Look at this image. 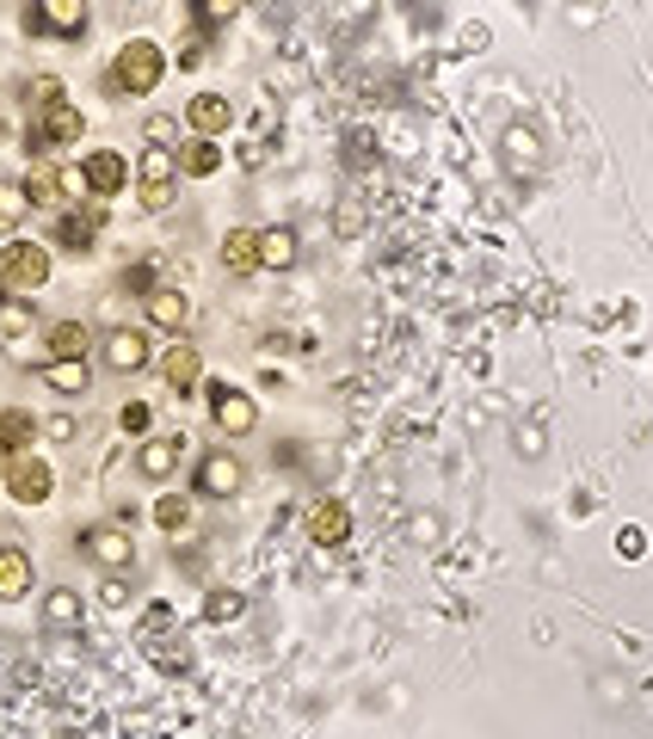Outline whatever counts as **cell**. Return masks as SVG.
Listing matches in <instances>:
<instances>
[{
    "label": "cell",
    "instance_id": "1",
    "mask_svg": "<svg viewBox=\"0 0 653 739\" xmlns=\"http://www.w3.org/2000/svg\"><path fill=\"white\" fill-rule=\"evenodd\" d=\"M161 75H167V56H161V43H154V38H130L124 50H117V62H112V87H117V93H130V99L154 93Z\"/></svg>",
    "mask_w": 653,
    "mask_h": 739
},
{
    "label": "cell",
    "instance_id": "2",
    "mask_svg": "<svg viewBox=\"0 0 653 739\" xmlns=\"http://www.w3.org/2000/svg\"><path fill=\"white\" fill-rule=\"evenodd\" d=\"M43 278H50V246H38V241L0 246V284L13 290V296H31Z\"/></svg>",
    "mask_w": 653,
    "mask_h": 739
},
{
    "label": "cell",
    "instance_id": "3",
    "mask_svg": "<svg viewBox=\"0 0 653 739\" xmlns=\"http://www.w3.org/2000/svg\"><path fill=\"white\" fill-rule=\"evenodd\" d=\"M80 555L105 573H124L136 568V543H130V524H93V531L80 536Z\"/></svg>",
    "mask_w": 653,
    "mask_h": 739
},
{
    "label": "cell",
    "instance_id": "4",
    "mask_svg": "<svg viewBox=\"0 0 653 739\" xmlns=\"http://www.w3.org/2000/svg\"><path fill=\"white\" fill-rule=\"evenodd\" d=\"M136 173H142V209H167L179 198V154L174 149H149Z\"/></svg>",
    "mask_w": 653,
    "mask_h": 739
},
{
    "label": "cell",
    "instance_id": "5",
    "mask_svg": "<svg viewBox=\"0 0 653 739\" xmlns=\"http://www.w3.org/2000/svg\"><path fill=\"white\" fill-rule=\"evenodd\" d=\"M50 462H38L31 450H20V456H7V493L20 499V506H43L50 499Z\"/></svg>",
    "mask_w": 653,
    "mask_h": 739
},
{
    "label": "cell",
    "instance_id": "6",
    "mask_svg": "<svg viewBox=\"0 0 653 739\" xmlns=\"http://www.w3.org/2000/svg\"><path fill=\"white\" fill-rule=\"evenodd\" d=\"M25 31L43 38V31H56V38H80L87 31V7L80 0H50V7H25Z\"/></svg>",
    "mask_w": 653,
    "mask_h": 739
},
{
    "label": "cell",
    "instance_id": "7",
    "mask_svg": "<svg viewBox=\"0 0 653 739\" xmlns=\"http://www.w3.org/2000/svg\"><path fill=\"white\" fill-rule=\"evenodd\" d=\"M99 358H105V370H117V377H130V370H149L154 345L142 327H117V333H105V345H99Z\"/></svg>",
    "mask_w": 653,
    "mask_h": 739
},
{
    "label": "cell",
    "instance_id": "8",
    "mask_svg": "<svg viewBox=\"0 0 653 739\" xmlns=\"http://www.w3.org/2000/svg\"><path fill=\"white\" fill-rule=\"evenodd\" d=\"M62 142H80V112L62 99V105H43L38 124H31V136H25V149L43 154V149H62Z\"/></svg>",
    "mask_w": 653,
    "mask_h": 739
},
{
    "label": "cell",
    "instance_id": "9",
    "mask_svg": "<svg viewBox=\"0 0 653 739\" xmlns=\"http://www.w3.org/2000/svg\"><path fill=\"white\" fill-rule=\"evenodd\" d=\"M210 419L222 437H247L253 425H259V407H253V395H241V388H210Z\"/></svg>",
    "mask_w": 653,
    "mask_h": 739
},
{
    "label": "cell",
    "instance_id": "10",
    "mask_svg": "<svg viewBox=\"0 0 653 739\" xmlns=\"http://www.w3.org/2000/svg\"><path fill=\"white\" fill-rule=\"evenodd\" d=\"M80 179H87V198H117V191L130 186V161L117 149H93L80 161Z\"/></svg>",
    "mask_w": 653,
    "mask_h": 739
},
{
    "label": "cell",
    "instance_id": "11",
    "mask_svg": "<svg viewBox=\"0 0 653 739\" xmlns=\"http://www.w3.org/2000/svg\"><path fill=\"white\" fill-rule=\"evenodd\" d=\"M241 481H247V469H241L229 450H210L204 462H197V493H204V499H234Z\"/></svg>",
    "mask_w": 653,
    "mask_h": 739
},
{
    "label": "cell",
    "instance_id": "12",
    "mask_svg": "<svg viewBox=\"0 0 653 739\" xmlns=\"http://www.w3.org/2000/svg\"><path fill=\"white\" fill-rule=\"evenodd\" d=\"M351 536V512L340 499H315L308 506V543H321V549H340Z\"/></svg>",
    "mask_w": 653,
    "mask_h": 739
},
{
    "label": "cell",
    "instance_id": "13",
    "mask_svg": "<svg viewBox=\"0 0 653 739\" xmlns=\"http://www.w3.org/2000/svg\"><path fill=\"white\" fill-rule=\"evenodd\" d=\"M185 117H192V130L204 136V142H216V136L234 124V105H229L222 93H197L192 105H185Z\"/></svg>",
    "mask_w": 653,
    "mask_h": 739
},
{
    "label": "cell",
    "instance_id": "14",
    "mask_svg": "<svg viewBox=\"0 0 653 739\" xmlns=\"http://www.w3.org/2000/svg\"><path fill=\"white\" fill-rule=\"evenodd\" d=\"M43 352H50V364L87 358V352H93V333H87V321H56L43 333Z\"/></svg>",
    "mask_w": 653,
    "mask_h": 739
},
{
    "label": "cell",
    "instance_id": "15",
    "mask_svg": "<svg viewBox=\"0 0 653 739\" xmlns=\"http://www.w3.org/2000/svg\"><path fill=\"white\" fill-rule=\"evenodd\" d=\"M179 450H185V437H142V450H136V469L149 474V481H167L179 469Z\"/></svg>",
    "mask_w": 653,
    "mask_h": 739
},
{
    "label": "cell",
    "instance_id": "16",
    "mask_svg": "<svg viewBox=\"0 0 653 739\" xmlns=\"http://www.w3.org/2000/svg\"><path fill=\"white\" fill-rule=\"evenodd\" d=\"M142 303H149V321L161 327V333H179V327L192 321V303H185L179 290H167V284H154L149 296H142Z\"/></svg>",
    "mask_w": 653,
    "mask_h": 739
},
{
    "label": "cell",
    "instance_id": "17",
    "mask_svg": "<svg viewBox=\"0 0 653 739\" xmlns=\"http://www.w3.org/2000/svg\"><path fill=\"white\" fill-rule=\"evenodd\" d=\"M161 377H167V388H179V395H192L197 377H204V358H197V345H174L167 358H161Z\"/></svg>",
    "mask_w": 653,
    "mask_h": 739
},
{
    "label": "cell",
    "instance_id": "18",
    "mask_svg": "<svg viewBox=\"0 0 653 739\" xmlns=\"http://www.w3.org/2000/svg\"><path fill=\"white\" fill-rule=\"evenodd\" d=\"M25 591H31V555L7 543V549H0V604H13Z\"/></svg>",
    "mask_w": 653,
    "mask_h": 739
},
{
    "label": "cell",
    "instance_id": "19",
    "mask_svg": "<svg viewBox=\"0 0 653 739\" xmlns=\"http://www.w3.org/2000/svg\"><path fill=\"white\" fill-rule=\"evenodd\" d=\"M296 266V228H259V271Z\"/></svg>",
    "mask_w": 653,
    "mask_h": 739
},
{
    "label": "cell",
    "instance_id": "20",
    "mask_svg": "<svg viewBox=\"0 0 653 739\" xmlns=\"http://www.w3.org/2000/svg\"><path fill=\"white\" fill-rule=\"evenodd\" d=\"M222 266H229L234 278L259 271V234H253V228H229V241H222Z\"/></svg>",
    "mask_w": 653,
    "mask_h": 739
},
{
    "label": "cell",
    "instance_id": "21",
    "mask_svg": "<svg viewBox=\"0 0 653 739\" xmlns=\"http://www.w3.org/2000/svg\"><path fill=\"white\" fill-rule=\"evenodd\" d=\"M25 204H31V209H38V204H56V198H62V167H50V161H38V167H31V173H25Z\"/></svg>",
    "mask_w": 653,
    "mask_h": 739
},
{
    "label": "cell",
    "instance_id": "22",
    "mask_svg": "<svg viewBox=\"0 0 653 739\" xmlns=\"http://www.w3.org/2000/svg\"><path fill=\"white\" fill-rule=\"evenodd\" d=\"M179 173H192V179H210V173H222V149H216V142H204V136H192V142L179 149Z\"/></svg>",
    "mask_w": 653,
    "mask_h": 739
},
{
    "label": "cell",
    "instance_id": "23",
    "mask_svg": "<svg viewBox=\"0 0 653 739\" xmlns=\"http://www.w3.org/2000/svg\"><path fill=\"white\" fill-rule=\"evenodd\" d=\"M31 437H38V419L25 413V407H7V413H0V450L7 456H20Z\"/></svg>",
    "mask_w": 653,
    "mask_h": 739
},
{
    "label": "cell",
    "instance_id": "24",
    "mask_svg": "<svg viewBox=\"0 0 653 739\" xmlns=\"http://www.w3.org/2000/svg\"><path fill=\"white\" fill-rule=\"evenodd\" d=\"M43 382H50L56 395H87V382H93V370H87V358H68V364H43Z\"/></svg>",
    "mask_w": 653,
    "mask_h": 739
},
{
    "label": "cell",
    "instance_id": "25",
    "mask_svg": "<svg viewBox=\"0 0 653 739\" xmlns=\"http://www.w3.org/2000/svg\"><path fill=\"white\" fill-rule=\"evenodd\" d=\"M80 616H87L80 591H50V598H43V623L50 628H80Z\"/></svg>",
    "mask_w": 653,
    "mask_h": 739
},
{
    "label": "cell",
    "instance_id": "26",
    "mask_svg": "<svg viewBox=\"0 0 653 739\" xmlns=\"http://www.w3.org/2000/svg\"><path fill=\"white\" fill-rule=\"evenodd\" d=\"M93 234H99V216H62L56 222V241L68 253H93Z\"/></svg>",
    "mask_w": 653,
    "mask_h": 739
},
{
    "label": "cell",
    "instance_id": "27",
    "mask_svg": "<svg viewBox=\"0 0 653 739\" xmlns=\"http://www.w3.org/2000/svg\"><path fill=\"white\" fill-rule=\"evenodd\" d=\"M505 161H512V167H537V161H542L537 136L524 130V124H512V130H505Z\"/></svg>",
    "mask_w": 653,
    "mask_h": 739
},
{
    "label": "cell",
    "instance_id": "28",
    "mask_svg": "<svg viewBox=\"0 0 653 739\" xmlns=\"http://www.w3.org/2000/svg\"><path fill=\"white\" fill-rule=\"evenodd\" d=\"M31 333V308L25 303H0V345H20Z\"/></svg>",
    "mask_w": 653,
    "mask_h": 739
},
{
    "label": "cell",
    "instance_id": "29",
    "mask_svg": "<svg viewBox=\"0 0 653 739\" xmlns=\"http://www.w3.org/2000/svg\"><path fill=\"white\" fill-rule=\"evenodd\" d=\"M241 610H247L241 591H210V598H204V616H210V623H234Z\"/></svg>",
    "mask_w": 653,
    "mask_h": 739
},
{
    "label": "cell",
    "instance_id": "30",
    "mask_svg": "<svg viewBox=\"0 0 653 739\" xmlns=\"http://www.w3.org/2000/svg\"><path fill=\"white\" fill-rule=\"evenodd\" d=\"M25 209H31V204H25V191H20V186H0V228H20V222H25Z\"/></svg>",
    "mask_w": 653,
    "mask_h": 739
},
{
    "label": "cell",
    "instance_id": "31",
    "mask_svg": "<svg viewBox=\"0 0 653 739\" xmlns=\"http://www.w3.org/2000/svg\"><path fill=\"white\" fill-rule=\"evenodd\" d=\"M154 524H161V531H179V524H185V499H179V493H167V499L154 506Z\"/></svg>",
    "mask_w": 653,
    "mask_h": 739
},
{
    "label": "cell",
    "instance_id": "32",
    "mask_svg": "<svg viewBox=\"0 0 653 739\" xmlns=\"http://www.w3.org/2000/svg\"><path fill=\"white\" fill-rule=\"evenodd\" d=\"M117 425H124V432H149V400H130V407L117 413Z\"/></svg>",
    "mask_w": 653,
    "mask_h": 739
},
{
    "label": "cell",
    "instance_id": "33",
    "mask_svg": "<svg viewBox=\"0 0 653 739\" xmlns=\"http://www.w3.org/2000/svg\"><path fill=\"white\" fill-rule=\"evenodd\" d=\"M142 136H149L154 149H167V142L179 136V124H174V117H149V130H142Z\"/></svg>",
    "mask_w": 653,
    "mask_h": 739
},
{
    "label": "cell",
    "instance_id": "34",
    "mask_svg": "<svg viewBox=\"0 0 653 739\" xmlns=\"http://www.w3.org/2000/svg\"><path fill=\"white\" fill-rule=\"evenodd\" d=\"M99 598H105L112 610H124V604H130V586H124L117 573H105V586H99Z\"/></svg>",
    "mask_w": 653,
    "mask_h": 739
},
{
    "label": "cell",
    "instance_id": "35",
    "mask_svg": "<svg viewBox=\"0 0 653 739\" xmlns=\"http://www.w3.org/2000/svg\"><path fill=\"white\" fill-rule=\"evenodd\" d=\"M364 228V204H340V234H358Z\"/></svg>",
    "mask_w": 653,
    "mask_h": 739
},
{
    "label": "cell",
    "instance_id": "36",
    "mask_svg": "<svg viewBox=\"0 0 653 739\" xmlns=\"http://www.w3.org/2000/svg\"><path fill=\"white\" fill-rule=\"evenodd\" d=\"M124 290H142V296H149V290H154L149 266H130V271H124Z\"/></svg>",
    "mask_w": 653,
    "mask_h": 739
},
{
    "label": "cell",
    "instance_id": "37",
    "mask_svg": "<svg viewBox=\"0 0 653 739\" xmlns=\"http://www.w3.org/2000/svg\"><path fill=\"white\" fill-rule=\"evenodd\" d=\"M616 549H623V555H629V561H635V555L648 549V543H641V531H623V536H616Z\"/></svg>",
    "mask_w": 653,
    "mask_h": 739
},
{
    "label": "cell",
    "instance_id": "38",
    "mask_svg": "<svg viewBox=\"0 0 653 739\" xmlns=\"http://www.w3.org/2000/svg\"><path fill=\"white\" fill-rule=\"evenodd\" d=\"M518 450H524V456H537V450H542V432H537V425H530V432H518Z\"/></svg>",
    "mask_w": 653,
    "mask_h": 739
},
{
    "label": "cell",
    "instance_id": "39",
    "mask_svg": "<svg viewBox=\"0 0 653 739\" xmlns=\"http://www.w3.org/2000/svg\"><path fill=\"white\" fill-rule=\"evenodd\" d=\"M0 739H7V734H0Z\"/></svg>",
    "mask_w": 653,
    "mask_h": 739
}]
</instances>
